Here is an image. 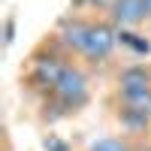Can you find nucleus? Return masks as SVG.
Masks as SVG:
<instances>
[{"label":"nucleus","mask_w":151,"mask_h":151,"mask_svg":"<svg viewBox=\"0 0 151 151\" xmlns=\"http://www.w3.org/2000/svg\"><path fill=\"white\" fill-rule=\"evenodd\" d=\"M88 27H91V24H85V21H73V24H67V30H64V36H60V42H64L67 48L82 52L85 36H88Z\"/></svg>","instance_id":"5"},{"label":"nucleus","mask_w":151,"mask_h":151,"mask_svg":"<svg viewBox=\"0 0 151 151\" xmlns=\"http://www.w3.org/2000/svg\"><path fill=\"white\" fill-rule=\"evenodd\" d=\"M91 151H127V145H124L121 139H100Z\"/></svg>","instance_id":"9"},{"label":"nucleus","mask_w":151,"mask_h":151,"mask_svg":"<svg viewBox=\"0 0 151 151\" xmlns=\"http://www.w3.org/2000/svg\"><path fill=\"white\" fill-rule=\"evenodd\" d=\"M118 40H121V45H127V48H133V52H139V55L148 52V42L142 40V36L130 33V30H121V33H118Z\"/></svg>","instance_id":"8"},{"label":"nucleus","mask_w":151,"mask_h":151,"mask_svg":"<svg viewBox=\"0 0 151 151\" xmlns=\"http://www.w3.org/2000/svg\"><path fill=\"white\" fill-rule=\"evenodd\" d=\"M121 121H124V127H130V130H142V127H148L151 115H148V109H130V106H124Z\"/></svg>","instance_id":"7"},{"label":"nucleus","mask_w":151,"mask_h":151,"mask_svg":"<svg viewBox=\"0 0 151 151\" xmlns=\"http://www.w3.org/2000/svg\"><path fill=\"white\" fill-rule=\"evenodd\" d=\"M148 115H151V103H148Z\"/></svg>","instance_id":"10"},{"label":"nucleus","mask_w":151,"mask_h":151,"mask_svg":"<svg viewBox=\"0 0 151 151\" xmlns=\"http://www.w3.org/2000/svg\"><path fill=\"white\" fill-rule=\"evenodd\" d=\"M115 45H118V33L109 24H91L88 36H85V45H82V55L91 58V60H103L112 55Z\"/></svg>","instance_id":"1"},{"label":"nucleus","mask_w":151,"mask_h":151,"mask_svg":"<svg viewBox=\"0 0 151 151\" xmlns=\"http://www.w3.org/2000/svg\"><path fill=\"white\" fill-rule=\"evenodd\" d=\"M112 21L121 24V27H133L151 15V0H115L109 6Z\"/></svg>","instance_id":"2"},{"label":"nucleus","mask_w":151,"mask_h":151,"mask_svg":"<svg viewBox=\"0 0 151 151\" xmlns=\"http://www.w3.org/2000/svg\"><path fill=\"white\" fill-rule=\"evenodd\" d=\"M55 91L70 100V103H82L85 100V91H88V82H85V76L82 70H76V67H64V73H60V79L55 85Z\"/></svg>","instance_id":"3"},{"label":"nucleus","mask_w":151,"mask_h":151,"mask_svg":"<svg viewBox=\"0 0 151 151\" xmlns=\"http://www.w3.org/2000/svg\"><path fill=\"white\" fill-rule=\"evenodd\" d=\"M133 88H151V76L145 67H127L118 76V91H133Z\"/></svg>","instance_id":"4"},{"label":"nucleus","mask_w":151,"mask_h":151,"mask_svg":"<svg viewBox=\"0 0 151 151\" xmlns=\"http://www.w3.org/2000/svg\"><path fill=\"white\" fill-rule=\"evenodd\" d=\"M60 73H64V64H60V60H55V58H48V60H40V64H36V76H40L42 82H48L52 88L58 85Z\"/></svg>","instance_id":"6"}]
</instances>
